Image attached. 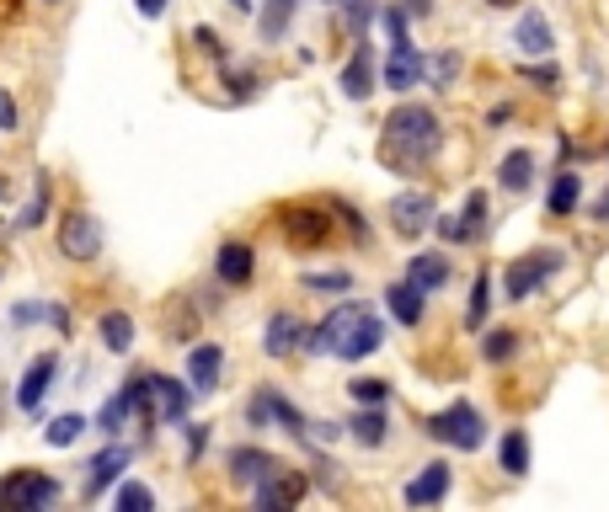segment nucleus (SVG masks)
<instances>
[{"instance_id": "nucleus-1", "label": "nucleus", "mask_w": 609, "mask_h": 512, "mask_svg": "<svg viewBox=\"0 0 609 512\" xmlns=\"http://www.w3.org/2000/svg\"><path fill=\"white\" fill-rule=\"evenodd\" d=\"M380 342H385V331H380V320L369 305L359 299H342L322 326H305V353L316 357H342V363H359V357L380 353Z\"/></svg>"}, {"instance_id": "nucleus-2", "label": "nucleus", "mask_w": 609, "mask_h": 512, "mask_svg": "<svg viewBox=\"0 0 609 512\" xmlns=\"http://www.w3.org/2000/svg\"><path fill=\"white\" fill-rule=\"evenodd\" d=\"M444 145V128H439V113L422 107V102H402L391 118H385V134H380V160L391 171H417L439 156Z\"/></svg>"}, {"instance_id": "nucleus-3", "label": "nucleus", "mask_w": 609, "mask_h": 512, "mask_svg": "<svg viewBox=\"0 0 609 512\" xmlns=\"http://www.w3.org/2000/svg\"><path fill=\"white\" fill-rule=\"evenodd\" d=\"M428 437H439V443L460 448V454H476V448L487 443V422H482V411H476L471 400H454V406H444V411L428 422Z\"/></svg>"}, {"instance_id": "nucleus-4", "label": "nucleus", "mask_w": 609, "mask_h": 512, "mask_svg": "<svg viewBox=\"0 0 609 512\" xmlns=\"http://www.w3.org/2000/svg\"><path fill=\"white\" fill-rule=\"evenodd\" d=\"M556 268H562V251H556V246H540V251L514 257V262H508V277H503V283H508V299H514V305H529Z\"/></svg>"}, {"instance_id": "nucleus-5", "label": "nucleus", "mask_w": 609, "mask_h": 512, "mask_svg": "<svg viewBox=\"0 0 609 512\" xmlns=\"http://www.w3.org/2000/svg\"><path fill=\"white\" fill-rule=\"evenodd\" d=\"M59 497V480L43 470H11L0 480V508L5 512H38Z\"/></svg>"}, {"instance_id": "nucleus-6", "label": "nucleus", "mask_w": 609, "mask_h": 512, "mask_svg": "<svg viewBox=\"0 0 609 512\" xmlns=\"http://www.w3.org/2000/svg\"><path fill=\"white\" fill-rule=\"evenodd\" d=\"M59 257H70V262H97L102 257V225H97V214H86V208L65 214V225H59Z\"/></svg>"}, {"instance_id": "nucleus-7", "label": "nucleus", "mask_w": 609, "mask_h": 512, "mask_svg": "<svg viewBox=\"0 0 609 512\" xmlns=\"http://www.w3.org/2000/svg\"><path fill=\"white\" fill-rule=\"evenodd\" d=\"M305 491H311V480H305V475L289 470V465H273V470L251 486V502H257L262 512H284V508H294Z\"/></svg>"}, {"instance_id": "nucleus-8", "label": "nucleus", "mask_w": 609, "mask_h": 512, "mask_svg": "<svg viewBox=\"0 0 609 512\" xmlns=\"http://www.w3.org/2000/svg\"><path fill=\"white\" fill-rule=\"evenodd\" d=\"M279 225H284V240L300 246V251H311V246H322L331 236V214H326L322 203H289L284 214H279Z\"/></svg>"}, {"instance_id": "nucleus-9", "label": "nucleus", "mask_w": 609, "mask_h": 512, "mask_svg": "<svg viewBox=\"0 0 609 512\" xmlns=\"http://www.w3.org/2000/svg\"><path fill=\"white\" fill-rule=\"evenodd\" d=\"M246 417H251V428L279 422L289 437H305V428H311V422H305V417H300V411H294L279 390H257V395H251V406H246Z\"/></svg>"}, {"instance_id": "nucleus-10", "label": "nucleus", "mask_w": 609, "mask_h": 512, "mask_svg": "<svg viewBox=\"0 0 609 512\" xmlns=\"http://www.w3.org/2000/svg\"><path fill=\"white\" fill-rule=\"evenodd\" d=\"M54 374H59V357L54 353H38L27 363V374H22V390H16V406H22V417H38L48 390H54Z\"/></svg>"}, {"instance_id": "nucleus-11", "label": "nucleus", "mask_w": 609, "mask_h": 512, "mask_svg": "<svg viewBox=\"0 0 609 512\" xmlns=\"http://www.w3.org/2000/svg\"><path fill=\"white\" fill-rule=\"evenodd\" d=\"M449 486H454V470H449L444 459H433V465H422V475L417 480H406L402 502L406 508H433V502H444Z\"/></svg>"}, {"instance_id": "nucleus-12", "label": "nucleus", "mask_w": 609, "mask_h": 512, "mask_svg": "<svg viewBox=\"0 0 609 512\" xmlns=\"http://www.w3.org/2000/svg\"><path fill=\"white\" fill-rule=\"evenodd\" d=\"M219 374H225V348H219V342H199V348L188 353V390L214 395L219 390Z\"/></svg>"}, {"instance_id": "nucleus-13", "label": "nucleus", "mask_w": 609, "mask_h": 512, "mask_svg": "<svg viewBox=\"0 0 609 512\" xmlns=\"http://www.w3.org/2000/svg\"><path fill=\"white\" fill-rule=\"evenodd\" d=\"M214 277H219L225 288H246V283L257 277V251H251L246 240H225L219 257H214Z\"/></svg>"}, {"instance_id": "nucleus-14", "label": "nucleus", "mask_w": 609, "mask_h": 512, "mask_svg": "<svg viewBox=\"0 0 609 512\" xmlns=\"http://www.w3.org/2000/svg\"><path fill=\"white\" fill-rule=\"evenodd\" d=\"M391 225H396V236L402 240H417L428 225H433V197L428 193H402L391 203Z\"/></svg>"}, {"instance_id": "nucleus-15", "label": "nucleus", "mask_w": 609, "mask_h": 512, "mask_svg": "<svg viewBox=\"0 0 609 512\" xmlns=\"http://www.w3.org/2000/svg\"><path fill=\"white\" fill-rule=\"evenodd\" d=\"M417 80H422V54L411 48V38L391 43V59H385V86H391L396 96H406Z\"/></svg>"}, {"instance_id": "nucleus-16", "label": "nucleus", "mask_w": 609, "mask_h": 512, "mask_svg": "<svg viewBox=\"0 0 609 512\" xmlns=\"http://www.w3.org/2000/svg\"><path fill=\"white\" fill-rule=\"evenodd\" d=\"M150 417L156 422H182L188 417V385L166 379V374H150Z\"/></svg>"}, {"instance_id": "nucleus-17", "label": "nucleus", "mask_w": 609, "mask_h": 512, "mask_svg": "<svg viewBox=\"0 0 609 512\" xmlns=\"http://www.w3.org/2000/svg\"><path fill=\"white\" fill-rule=\"evenodd\" d=\"M128 459H134V448L128 443H108L97 459H91V475H86V497H102L123 470H128Z\"/></svg>"}, {"instance_id": "nucleus-18", "label": "nucleus", "mask_w": 609, "mask_h": 512, "mask_svg": "<svg viewBox=\"0 0 609 512\" xmlns=\"http://www.w3.org/2000/svg\"><path fill=\"white\" fill-rule=\"evenodd\" d=\"M369 91H374V48L359 38L353 59L342 65V96H348V102H364Z\"/></svg>"}, {"instance_id": "nucleus-19", "label": "nucleus", "mask_w": 609, "mask_h": 512, "mask_svg": "<svg viewBox=\"0 0 609 512\" xmlns=\"http://www.w3.org/2000/svg\"><path fill=\"white\" fill-rule=\"evenodd\" d=\"M262 348H268V357H289L294 348H305V326H300V316L279 310V316L268 320V331H262Z\"/></svg>"}, {"instance_id": "nucleus-20", "label": "nucleus", "mask_w": 609, "mask_h": 512, "mask_svg": "<svg viewBox=\"0 0 609 512\" xmlns=\"http://www.w3.org/2000/svg\"><path fill=\"white\" fill-rule=\"evenodd\" d=\"M449 273H454V268H449V257H444V251H417V257H411V268H406V277H411V283H417L422 294L444 288Z\"/></svg>"}, {"instance_id": "nucleus-21", "label": "nucleus", "mask_w": 609, "mask_h": 512, "mask_svg": "<svg viewBox=\"0 0 609 512\" xmlns=\"http://www.w3.org/2000/svg\"><path fill=\"white\" fill-rule=\"evenodd\" d=\"M225 465H230V480H236V486H257V480L273 470L279 459H273V454H262V448H230V459H225Z\"/></svg>"}, {"instance_id": "nucleus-22", "label": "nucleus", "mask_w": 609, "mask_h": 512, "mask_svg": "<svg viewBox=\"0 0 609 512\" xmlns=\"http://www.w3.org/2000/svg\"><path fill=\"white\" fill-rule=\"evenodd\" d=\"M385 305H391V316L402 320V326H417V320H422V288H417L411 277H402V283L385 288Z\"/></svg>"}, {"instance_id": "nucleus-23", "label": "nucleus", "mask_w": 609, "mask_h": 512, "mask_svg": "<svg viewBox=\"0 0 609 512\" xmlns=\"http://www.w3.org/2000/svg\"><path fill=\"white\" fill-rule=\"evenodd\" d=\"M97 337H102L108 353H128V348H134V316H128V310H102Z\"/></svg>"}, {"instance_id": "nucleus-24", "label": "nucleus", "mask_w": 609, "mask_h": 512, "mask_svg": "<svg viewBox=\"0 0 609 512\" xmlns=\"http://www.w3.org/2000/svg\"><path fill=\"white\" fill-rule=\"evenodd\" d=\"M348 433H353L359 448H380V443L391 437V422H385V411H380V406H364V411H353Z\"/></svg>"}, {"instance_id": "nucleus-25", "label": "nucleus", "mask_w": 609, "mask_h": 512, "mask_svg": "<svg viewBox=\"0 0 609 512\" xmlns=\"http://www.w3.org/2000/svg\"><path fill=\"white\" fill-rule=\"evenodd\" d=\"M294 11H300V0H262V16H257V33H262V43L284 38L289 22H294Z\"/></svg>"}, {"instance_id": "nucleus-26", "label": "nucleus", "mask_w": 609, "mask_h": 512, "mask_svg": "<svg viewBox=\"0 0 609 512\" xmlns=\"http://www.w3.org/2000/svg\"><path fill=\"white\" fill-rule=\"evenodd\" d=\"M577 197H583V177L577 171H562L556 182H551V219H572V208H577Z\"/></svg>"}, {"instance_id": "nucleus-27", "label": "nucleus", "mask_w": 609, "mask_h": 512, "mask_svg": "<svg viewBox=\"0 0 609 512\" xmlns=\"http://www.w3.org/2000/svg\"><path fill=\"white\" fill-rule=\"evenodd\" d=\"M529 182H534V156H529V150H514V156L503 160V171H497V187H503V193H525Z\"/></svg>"}, {"instance_id": "nucleus-28", "label": "nucleus", "mask_w": 609, "mask_h": 512, "mask_svg": "<svg viewBox=\"0 0 609 512\" xmlns=\"http://www.w3.org/2000/svg\"><path fill=\"white\" fill-rule=\"evenodd\" d=\"M514 43H519L525 54H551V27H545V16H540V11L519 16V33H514Z\"/></svg>"}, {"instance_id": "nucleus-29", "label": "nucleus", "mask_w": 609, "mask_h": 512, "mask_svg": "<svg viewBox=\"0 0 609 512\" xmlns=\"http://www.w3.org/2000/svg\"><path fill=\"white\" fill-rule=\"evenodd\" d=\"M497 459H503V470H508V475H529V437H525V428H508V433H503Z\"/></svg>"}, {"instance_id": "nucleus-30", "label": "nucleus", "mask_w": 609, "mask_h": 512, "mask_svg": "<svg viewBox=\"0 0 609 512\" xmlns=\"http://www.w3.org/2000/svg\"><path fill=\"white\" fill-rule=\"evenodd\" d=\"M487 310H492V273L482 268L476 283H471V310H465V326H471V331H482V326H487Z\"/></svg>"}, {"instance_id": "nucleus-31", "label": "nucleus", "mask_w": 609, "mask_h": 512, "mask_svg": "<svg viewBox=\"0 0 609 512\" xmlns=\"http://www.w3.org/2000/svg\"><path fill=\"white\" fill-rule=\"evenodd\" d=\"M43 219H48V177L38 171V182H33V203L16 214V230H38Z\"/></svg>"}, {"instance_id": "nucleus-32", "label": "nucleus", "mask_w": 609, "mask_h": 512, "mask_svg": "<svg viewBox=\"0 0 609 512\" xmlns=\"http://www.w3.org/2000/svg\"><path fill=\"white\" fill-rule=\"evenodd\" d=\"M422 70H428V76H433V86L444 91V86H454V80H460V70H465V59H460V54L449 48V54H433V59H422Z\"/></svg>"}, {"instance_id": "nucleus-33", "label": "nucleus", "mask_w": 609, "mask_h": 512, "mask_svg": "<svg viewBox=\"0 0 609 512\" xmlns=\"http://www.w3.org/2000/svg\"><path fill=\"white\" fill-rule=\"evenodd\" d=\"M487 214H492L487 193H471V203H465V219H460V240H476V236H482V230H487Z\"/></svg>"}, {"instance_id": "nucleus-34", "label": "nucleus", "mask_w": 609, "mask_h": 512, "mask_svg": "<svg viewBox=\"0 0 609 512\" xmlns=\"http://www.w3.org/2000/svg\"><path fill=\"white\" fill-rule=\"evenodd\" d=\"M113 502H119V512H150V508H156V491H150V486H139V480H123Z\"/></svg>"}, {"instance_id": "nucleus-35", "label": "nucleus", "mask_w": 609, "mask_h": 512, "mask_svg": "<svg viewBox=\"0 0 609 512\" xmlns=\"http://www.w3.org/2000/svg\"><path fill=\"white\" fill-rule=\"evenodd\" d=\"M514 353H519V331H487V342H482L487 363H508Z\"/></svg>"}, {"instance_id": "nucleus-36", "label": "nucleus", "mask_w": 609, "mask_h": 512, "mask_svg": "<svg viewBox=\"0 0 609 512\" xmlns=\"http://www.w3.org/2000/svg\"><path fill=\"white\" fill-rule=\"evenodd\" d=\"M81 433H86V417H76V411L48 422V443H54V448H70V443H76Z\"/></svg>"}, {"instance_id": "nucleus-37", "label": "nucleus", "mask_w": 609, "mask_h": 512, "mask_svg": "<svg viewBox=\"0 0 609 512\" xmlns=\"http://www.w3.org/2000/svg\"><path fill=\"white\" fill-rule=\"evenodd\" d=\"M348 395H353V406H385L391 385H385V379H353V385H348Z\"/></svg>"}, {"instance_id": "nucleus-38", "label": "nucleus", "mask_w": 609, "mask_h": 512, "mask_svg": "<svg viewBox=\"0 0 609 512\" xmlns=\"http://www.w3.org/2000/svg\"><path fill=\"white\" fill-rule=\"evenodd\" d=\"M305 288H316V294H348L353 273H305Z\"/></svg>"}, {"instance_id": "nucleus-39", "label": "nucleus", "mask_w": 609, "mask_h": 512, "mask_svg": "<svg viewBox=\"0 0 609 512\" xmlns=\"http://www.w3.org/2000/svg\"><path fill=\"white\" fill-rule=\"evenodd\" d=\"M380 22H385L391 43H402V38H406V27H411V11H406V5H385V11H380Z\"/></svg>"}, {"instance_id": "nucleus-40", "label": "nucleus", "mask_w": 609, "mask_h": 512, "mask_svg": "<svg viewBox=\"0 0 609 512\" xmlns=\"http://www.w3.org/2000/svg\"><path fill=\"white\" fill-rule=\"evenodd\" d=\"M193 43H199L203 54H214V59H225V43H219V33H214V27H193Z\"/></svg>"}, {"instance_id": "nucleus-41", "label": "nucleus", "mask_w": 609, "mask_h": 512, "mask_svg": "<svg viewBox=\"0 0 609 512\" xmlns=\"http://www.w3.org/2000/svg\"><path fill=\"white\" fill-rule=\"evenodd\" d=\"M525 76L534 80L540 91H556V80H562V76H556V70H551V65H540V70H525Z\"/></svg>"}, {"instance_id": "nucleus-42", "label": "nucleus", "mask_w": 609, "mask_h": 512, "mask_svg": "<svg viewBox=\"0 0 609 512\" xmlns=\"http://www.w3.org/2000/svg\"><path fill=\"white\" fill-rule=\"evenodd\" d=\"M0 128H16V102L0 91Z\"/></svg>"}, {"instance_id": "nucleus-43", "label": "nucleus", "mask_w": 609, "mask_h": 512, "mask_svg": "<svg viewBox=\"0 0 609 512\" xmlns=\"http://www.w3.org/2000/svg\"><path fill=\"white\" fill-rule=\"evenodd\" d=\"M134 5H139V16H161L166 11V0H134Z\"/></svg>"}, {"instance_id": "nucleus-44", "label": "nucleus", "mask_w": 609, "mask_h": 512, "mask_svg": "<svg viewBox=\"0 0 609 512\" xmlns=\"http://www.w3.org/2000/svg\"><path fill=\"white\" fill-rule=\"evenodd\" d=\"M203 454V428H193V433H188V459H199Z\"/></svg>"}, {"instance_id": "nucleus-45", "label": "nucleus", "mask_w": 609, "mask_h": 512, "mask_svg": "<svg viewBox=\"0 0 609 512\" xmlns=\"http://www.w3.org/2000/svg\"><path fill=\"white\" fill-rule=\"evenodd\" d=\"M594 214H599V225H609V187H605V197H599V208H594Z\"/></svg>"}, {"instance_id": "nucleus-46", "label": "nucleus", "mask_w": 609, "mask_h": 512, "mask_svg": "<svg viewBox=\"0 0 609 512\" xmlns=\"http://www.w3.org/2000/svg\"><path fill=\"white\" fill-rule=\"evenodd\" d=\"M406 11H428V5H433V0H402Z\"/></svg>"}, {"instance_id": "nucleus-47", "label": "nucleus", "mask_w": 609, "mask_h": 512, "mask_svg": "<svg viewBox=\"0 0 609 512\" xmlns=\"http://www.w3.org/2000/svg\"><path fill=\"white\" fill-rule=\"evenodd\" d=\"M487 5H497V11H508V5H519V0H487Z\"/></svg>"}, {"instance_id": "nucleus-48", "label": "nucleus", "mask_w": 609, "mask_h": 512, "mask_svg": "<svg viewBox=\"0 0 609 512\" xmlns=\"http://www.w3.org/2000/svg\"><path fill=\"white\" fill-rule=\"evenodd\" d=\"M230 5H236V11H251V0H230Z\"/></svg>"}, {"instance_id": "nucleus-49", "label": "nucleus", "mask_w": 609, "mask_h": 512, "mask_svg": "<svg viewBox=\"0 0 609 512\" xmlns=\"http://www.w3.org/2000/svg\"><path fill=\"white\" fill-rule=\"evenodd\" d=\"M5 193H11V182H5V177H0V197H5Z\"/></svg>"}, {"instance_id": "nucleus-50", "label": "nucleus", "mask_w": 609, "mask_h": 512, "mask_svg": "<svg viewBox=\"0 0 609 512\" xmlns=\"http://www.w3.org/2000/svg\"><path fill=\"white\" fill-rule=\"evenodd\" d=\"M48 5H54V0H48Z\"/></svg>"}]
</instances>
